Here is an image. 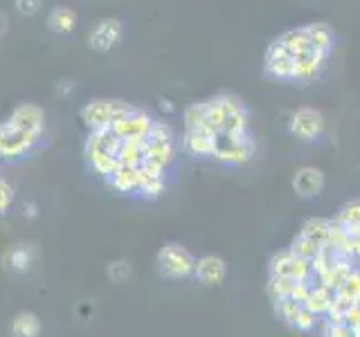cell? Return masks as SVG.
<instances>
[{
  "mask_svg": "<svg viewBox=\"0 0 360 337\" xmlns=\"http://www.w3.org/2000/svg\"><path fill=\"white\" fill-rule=\"evenodd\" d=\"M7 121L14 124L16 128L34 135V138H39V140H41V135L45 131V112L37 104H18L14 110H11V115L7 117Z\"/></svg>",
  "mask_w": 360,
  "mask_h": 337,
  "instance_id": "7",
  "label": "cell"
},
{
  "mask_svg": "<svg viewBox=\"0 0 360 337\" xmlns=\"http://www.w3.org/2000/svg\"><path fill=\"white\" fill-rule=\"evenodd\" d=\"M25 209H27V211H25V213H27V216H34V207H32V205H27Z\"/></svg>",
  "mask_w": 360,
  "mask_h": 337,
  "instance_id": "47",
  "label": "cell"
},
{
  "mask_svg": "<svg viewBox=\"0 0 360 337\" xmlns=\"http://www.w3.org/2000/svg\"><path fill=\"white\" fill-rule=\"evenodd\" d=\"M183 119H185V131H198L205 124V101L189 104L183 112Z\"/></svg>",
  "mask_w": 360,
  "mask_h": 337,
  "instance_id": "32",
  "label": "cell"
},
{
  "mask_svg": "<svg viewBox=\"0 0 360 337\" xmlns=\"http://www.w3.org/2000/svg\"><path fill=\"white\" fill-rule=\"evenodd\" d=\"M217 144L219 138H212V135L202 131H185L183 140H180V149L194 160H207V157H214V153H217Z\"/></svg>",
  "mask_w": 360,
  "mask_h": 337,
  "instance_id": "11",
  "label": "cell"
},
{
  "mask_svg": "<svg viewBox=\"0 0 360 337\" xmlns=\"http://www.w3.org/2000/svg\"><path fill=\"white\" fill-rule=\"evenodd\" d=\"M250 117H248V110H239L234 112V115H228V119H225V128L221 135H225V138L230 140H241L248 135V126H250V121H248Z\"/></svg>",
  "mask_w": 360,
  "mask_h": 337,
  "instance_id": "27",
  "label": "cell"
},
{
  "mask_svg": "<svg viewBox=\"0 0 360 337\" xmlns=\"http://www.w3.org/2000/svg\"><path fill=\"white\" fill-rule=\"evenodd\" d=\"M266 74L275 81H290L292 79V56L284 50L277 39L268 45L266 50V59H264Z\"/></svg>",
  "mask_w": 360,
  "mask_h": 337,
  "instance_id": "8",
  "label": "cell"
},
{
  "mask_svg": "<svg viewBox=\"0 0 360 337\" xmlns=\"http://www.w3.org/2000/svg\"><path fill=\"white\" fill-rule=\"evenodd\" d=\"M324 317H326V319H324L326 324H345V322H342V317H345V308H342L340 303H338L335 299H333Z\"/></svg>",
  "mask_w": 360,
  "mask_h": 337,
  "instance_id": "43",
  "label": "cell"
},
{
  "mask_svg": "<svg viewBox=\"0 0 360 337\" xmlns=\"http://www.w3.org/2000/svg\"><path fill=\"white\" fill-rule=\"evenodd\" d=\"M352 239H354V256L360 261V232H358V234H354Z\"/></svg>",
  "mask_w": 360,
  "mask_h": 337,
  "instance_id": "46",
  "label": "cell"
},
{
  "mask_svg": "<svg viewBox=\"0 0 360 337\" xmlns=\"http://www.w3.org/2000/svg\"><path fill=\"white\" fill-rule=\"evenodd\" d=\"M352 333H354V337H360V326H356V329H352Z\"/></svg>",
  "mask_w": 360,
  "mask_h": 337,
  "instance_id": "48",
  "label": "cell"
},
{
  "mask_svg": "<svg viewBox=\"0 0 360 337\" xmlns=\"http://www.w3.org/2000/svg\"><path fill=\"white\" fill-rule=\"evenodd\" d=\"M108 277L115 281V284H124L131 277V263L129 261H115L108 267Z\"/></svg>",
  "mask_w": 360,
  "mask_h": 337,
  "instance_id": "41",
  "label": "cell"
},
{
  "mask_svg": "<svg viewBox=\"0 0 360 337\" xmlns=\"http://www.w3.org/2000/svg\"><path fill=\"white\" fill-rule=\"evenodd\" d=\"M39 138L16 128L7 119L0 121V162H16L34 151Z\"/></svg>",
  "mask_w": 360,
  "mask_h": 337,
  "instance_id": "2",
  "label": "cell"
},
{
  "mask_svg": "<svg viewBox=\"0 0 360 337\" xmlns=\"http://www.w3.org/2000/svg\"><path fill=\"white\" fill-rule=\"evenodd\" d=\"M322 337H354V333L347 324H326L324 322Z\"/></svg>",
  "mask_w": 360,
  "mask_h": 337,
  "instance_id": "42",
  "label": "cell"
},
{
  "mask_svg": "<svg viewBox=\"0 0 360 337\" xmlns=\"http://www.w3.org/2000/svg\"><path fill=\"white\" fill-rule=\"evenodd\" d=\"M320 250H322V247H318L313 241H309L304 234H297L295 239L290 241V245H288V252L292 256H297V258H304V261H311V258L318 254Z\"/></svg>",
  "mask_w": 360,
  "mask_h": 337,
  "instance_id": "30",
  "label": "cell"
},
{
  "mask_svg": "<svg viewBox=\"0 0 360 337\" xmlns=\"http://www.w3.org/2000/svg\"><path fill=\"white\" fill-rule=\"evenodd\" d=\"M300 303L297 301H292V299H284V301H277L275 303V315L281 319V322H286L288 326L292 324V319H295V315L300 312Z\"/></svg>",
  "mask_w": 360,
  "mask_h": 337,
  "instance_id": "36",
  "label": "cell"
},
{
  "mask_svg": "<svg viewBox=\"0 0 360 337\" xmlns=\"http://www.w3.org/2000/svg\"><path fill=\"white\" fill-rule=\"evenodd\" d=\"M324 187V173L315 166H302L292 176V189L304 200L315 198Z\"/></svg>",
  "mask_w": 360,
  "mask_h": 337,
  "instance_id": "14",
  "label": "cell"
},
{
  "mask_svg": "<svg viewBox=\"0 0 360 337\" xmlns=\"http://www.w3.org/2000/svg\"><path fill=\"white\" fill-rule=\"evenodd\" d=\"M290 288H292V281H288L286 277H270L268 279V295L273 299V303L288 299Z\"/></svg>",
  "mask_w": 360,
  "mask_h": 337,
  "instance_id": "33",
  "label": "cell"
},
{
  "mask_svg": "<svg viewBox=\"0 0 360 337\" xmlns=\"http://www.w3.org/2000/svg\"><path fill=\"white\" fill-rule=\"evenodd\" d=\"M318 322H320V317H315L313 312H309L307 308L302 306L290 326H292L295 331H300V333H311V331L315 329V326H318Z\"/></svg>",
  "mask_w": 360,
  "mask_h": 337,
  "instance_id": "34",
  "label": "cell"
},
{
  "mask_svg": "<svg viewBox=\"0 0 360 337\" xmlns=\"http://www.w3.org/2000/svg\"><path fill=\"white\" fill-rule=\"evenodd\" d=\"M277 41L284 45V50L295 59V56H302V54H307L311 48V43H309V32H307V25H300V27H292V29H286V32H281Z\"/></svg>",
  "mask_w": 360,
  "mask_h": 337,
  "instance_id": "18",
  "label": "cell"
},
{
  "mask_svg": "<svg viewBox=\"0 0 360 337\" xmlns=\"http://www.w3.org/2000/svg\"><path fill=\"white\" fill-rule=\"evenodd\" d=\"M219 101H221V106H223V110H225V115H234V112L245 110L243 99H241V97H236V95H232V93H223V95H219Z\"/></svg>",
  "mask_w": 360,
  "mask_h": 337,
  "instance_id": "38",
  "label": "cell"
},
{
  "mask_svg": "<svg viewBox=\"0 0 360 337\" xmlns=\"http://www.w3.org/2000/svg\"><path fill=\"white\" fill-rule=\"evenodd\" d=\"M79 117L86 124L88 133L90 131H101L108 128L112 115H110V99H90L88 104L79 110Z\"/></svg>",
  "mask_w": 360,
  "mask_h": 337,
  "instance_id": "15",
  "label": "cell"
},
{
  "mask_svg": "<svg viewBox=\"0 0 360 337\" xmlns=\"http://www.w3.org/2000/svg\"><path fill=\"white\" fill-rule=\"evenodd\" d=\"M32 261H34V250L30 245H14L5 254V265L11 270V272H18V275L27 272Z\"/></svg>",
  "mask_w": 360,
  "mask_h": 337,
  "instance_id": "23",
  "label": "cell"
},
{
  "mask_svg": "<svg viewBox=\"0 0 360 337\" xmlns=\"http://www.w3.org/2000/svg\"><path fill=\"white\" fill-rule=\"evenodd\" d=\"M14 200H16V191L14 187H11L5 178H0V216L3 213H7L11 209V205H14Z\"/></svg>",
  "mask_w": 360,
  "mask_h": 337,
  "instance_id": "37",
  "label": "cell"
},
{
  "mask_svg": "<svg viewBox=\"0 0 360 337\" xmlns=\"http://www.w3.org/2000/svg\"><path fill=\"white\" fill-rule=\"evenodd\" d=\"M108 185L115 189L117 194H124V196L138 194V189H140V171H138V166H124V164H120L115 168V173L108 178Z\"/></svg>",
  "mask_w": 360,
  "mask_h": 337,
  "instance_id": "16",
  "label": "cell"
},
{
  "mask_svg": "<svg viewBox=\"0 0 360 337\" xmlns=\"http://www.w3.org/2000/svg\"><path fill=\"white\" fill-rule=\"evenodd\" d=\"M194 277L198 279V284L207 286V288L221 286L225 277H228V265H225L221 256H214V254L200 256L194 267Z\"/></svg>",
  "mask_w": 360,
  "mask_h": 337,
  "instance_id": "12",
  "label": "cell"
},
{
  "mask_svg": "<svg viewBox=\"0 0 360 337\" xmlns=\"http://www.w3.org/2000/svg\"><path fill=\"white\" fill-rule=\"evenodd\" d=\"M347 236L345 227L342 225H338L335 220H331V227H329V239H326V245H324V250H329V252H335L338 250V245L342 243V239Z\"/></svg>",
  "mask_w": 360,
  "mask_h": 337,
  "instance_id": "39",
  "label": "cell"
},
{
  "mask_svg": "<svg viewBox=\"0 0 360 337\" xmlns=\"http://www.w3.org/2000/svg\"><path fill=\"white\" fill-rule=\"evenodd\" d=\"M322 115L315 108H300L290 117V133L304 142H315L322 135Z\"/></svg>",
  "mask_w": 360,
  "mask_h": 337,
  "instance_id": "9",
  "label": "cell"
},
{
  "mask_svg": "<svg viewBox=\"0 0 360 337\" xmlns=\"http://www.w3.org/2000/svg\"><path fill=\"white\" fill-rule=\"evenodd\" d=\"M311 288H313V281H292V288H290V295H288V299L297 301L300 306H302V303L307 301V297H309Z\"/></svg>",
  "mask_w": 360,
  "mask_h": 337,
  "instance_id": "40",
  "label": "cell"
},
{
  "mask_svg": "<svg viewBox=\"0 0 360 337\" xmlns=\"http://www.w3.org/2000/svg\"><path fill=\"white\" fill-rule=\"evenodd\" d=\"M329 227H331V220H326V218H309V220H304L300 234H304L309 241H313L318 247H324L326 239H329Z\"/></svg>",
  "mask_w": 360,
  "mask_h": 337,
  "instance_id": "25",
  "label": "cell"
},
{
  "mask_svg": "<svg viewBox=\"0 0 360 337\" xmlns=\"http://www.w3.org/2000/svg\"><path fill=\"white\" fill-rule=\"evenodd\" d=\"M77 25V14L70 7H54L48 16V27L56 34H68Z\"/></svg>",
  "mask_w": 360,
  "mask_h": 337,
  "instance_id": "24",
  "label": "cell"
},
{
  "mask_svg": "<svg viewBox=\"0 0 360 337\" xmlns=\"http://www.w3.org/2000/svg\"><path fill=\"white\" fill-rule=\"evenodd\" d=\"M255 153V142L250 135H245L241 140H230L225 135H219L217 153L212 160H217L223 166H241L252 157Z\"/></svg>",
  "mask_w": 360,
  "mask_h": 337,
  "instance_id": "5",
  "label": "cell"
},
{
  "mask_svg": "<svg viewBox=\"0 0 360 337\" xmlns=\"http://www.w3.org/2000/svg\"><path fill=\"white\" fill-rule=\"evenodd\" d=\"M117 149H120V140L110 133V128L90 131L84 144L86 164H93L95 160H101V157L117 155Z\"/></svg>",
  "mask_w": 360,
  "mask_h": 337,
  "instance_id": "6",
  "label": "cell"
},
{
  "mask_svg": "<svg viewBox=\"0 0 360 337\" xmlns=\"http://www.w3.org/2000/svg\"><path fill=\"white\" fill-rule=\"evenodd\" d=\"M16 9L25 16H34L41 9V0H14Z\"/></svg>",
  "mask_w": 360,
  "mask_h": 337,
  "instance_id": "44",
  "label": "cell"
},
{
  "mask_svg": "<svg viewBox=\"0 0 360 337\" xmlns=\"http://www.w3.org/2000/svg\"><path fill=\"white\" fill-rule=\"evenodd\" d=\"M120 39H122V22L117 18H104L90 32L88 43L95 52H108L120 43Z\"/></svg>",
  "mask_w": 360,
  "mask_h": 337,
  "instance_id": "10",
  "label": "cell"
},
{
  "mask_svg": "<svg viewBox=\"0 0 360 337\" xmlns=\"http://www.w3.org/2000/svg\"><path fill=\"white\" fill-rule=\"evenodd\" d=\"M146 140L169 144V142H174V131H172V126H169L167 121H153V126H151L149 135H146Z\"/></svg>",
  "mask_w": 360,
  "mask_h": 337,
  "instance_id": "35",
  "label": "cell"
},
{
  "mask_svg": "<svg viewBox=\"0 0 360 337\" xmlns=\"http://www.w3.org/2000/svg\"><path fill=\"white\" fill-rule=\"evenodd\" d=\"M331 301H333V292L313 281V288H311L309 297H307V301L302 303V306L307 308L309 312H313L315 317H324L326 310H329V306H331Z\"/></svg>",
  "mask_w": 360,
  "mask_h": 337,
  "instance_id": "20",
  "label": "cell"
},
{
  "mask_svg": "<svg viewBox=\"0 0 360 337\" xmlns=\"http://www.w3.org/2000/svg\"><path fill=\"white\" fill-rule=\"evenodd\" d=\"M324 61H326V56L315 52V50H309L307 54L295 56V59H292V79L290 81L309 84V81H313V79H318L322 72Z\"/></svg>",
  "mask_w": 360,
  "mask_h": 337,
  "instance_id": "13",
  "label": "cell"
},
{
  "mask_svg": "<svg viewBox=\"0 0 360 337\" xmlns=\"http://www.w3.org/2000/svg\"><path fill=\"white\" fill-rule=\"evenodd\" d=\"M270 277H286L288 281H313L309 261L292 256L288 250H279L268 261Z\"/></svg>",
  "mask_w": 360,
  "mask_h": 337,
  "instance_id": "3",
  "label": "cell"
},
{
  "mask_svg": "<svg viewBox=\"0 0 360 337\" xmlns=\"http://www.w3.org/2000/svg\"><path fill=\"white\" fill-rule=\"evenodd\" d=\"M153 121L155 119L146 110L133 108L127 117L115 119L108 128H110V133L115 135L120 142L122 140H146V135H149Z\"/></svg>",
  "mask_w": 360,
  "mask_h": 337,
  "instance_id": "4",
  "label": "cell"
},
{
  "mask_svg": "<svg viewBox=\"0 0 360 337\" xmlns=\"http://www.w3.org/2000/svg\"><path fill=\"white\" fill-rule=\"evenodd\" d=\"M333 299L340 303L342 308L360 303V267H354L352 275L342 281V286H338L333 290Z\"/></svg>",
  "mask_w": 360,
  "mask_h": 337,
  "instance_id": "19",
  "label": "cell"
},
{
  "mask_svg": "<svg viewBox=\"0 0 360 337\" xmlns=\"http://www.w3.org/2000/svg\"><path fill=\"white\" fill-rule=\"evenodd\" d=\"M342 322L349 326V329H356V326H360V303L345 308V317H342Z\"/></svg>",
  "mask_w": 360,
  "mask_h": 337,
  "instance_id": "45",
  "label": "cell"
},
{
  "mask_svg": "<svg viewBox=\"0 0 360 337\" xmlns=\"http://www.w3.org/2000/svg\"><path fill=\"white\" fill-rule=\"evenodd\" d=\"M140 171V168H138ZM167 189V180L165 178H149V176H142L140 173V189H138V196H142L144 200H155L165 194Z\"/></svg>",
  "mask_w": 360,
  "mask_h": 337,
  "instance_id": "29",
  "label": "cell"
},
{
  "mask_svg": "<svg viewBox=\"0 0 360 337\" xmlns=\"http://www.w3.org/2000/svg\"><path fill=\"white\" fill-rule=\"evenodd\" d=\"M333 220L338 225H342V227H354V225H360V200L345 202V205L338 209Z\"/></svg>",
  "mask_w": 360,
  "mask_h": 337,
  "instance_id": "31",
  "label": "cell"
},
{
  "mask_svg": "<svg viewBox=\"0 0 360 337\" xmlns=\"http://www.w3.org/2000/svg\"><path fill=\"white\" fill-rule=\"evenodd\" d=\"M307 32H309L311 48L315 52L329 56L331 50H333V45H335V34H333V27L329 25V22H309Z\"/></svg>",
  "mask_w": 360,
  "mask_h": 337,
  "instance_id": "17",
  "label": "cell"
},
{
  "mask_svg": "<svg viewBox=\"0 0 360 337\" xmlns=\"http://www.w3.org/2000/svg\"><path fill=\"white\" fill-rule=\"evenodd\" d=\"M144 160L155 162L165 168H169L176 160V144L169 142V144H160V142H144Z\"/></svg>",
  "mask_w": 360,
  "mask_h": 337,
  "instance_id": "21",
  "label": "cell"
},
{
  "mask_svg": "<svg viewBox=\"0 0 360 337\" xmlns=\"http://www.w3.org/2000/svg\"><path fill=\"white\" fill-rule=\"evenodd\" d=\"M41 333V322L34 312H20L11 322V335L14 337H37Z\"/></svg>",
  "mask_w": 360,
  "mask_h": 337,
  "instance_id": "26",
  "label": "cell"
},
{
  "mask_svg": "<svg viewBox=\"0 0 360 337\" xmlns=\"http://www.w3.org/2000/svg\"><path fill=\"white\" fill-rule=\"evenodd\" d=\"M225 119H228V115H225V110L221 106L219 95L207 99L205 101V124H202V126H210V128H214L221 135L223 128H225Z\"/></svg>",
  "mask_w": 360,
  "mask_h": 337,
  "instance_id": "28",
  "label": "cell"
},
{
  "mask_svg": "<svg viewBox=\"0 0 360 337\" xmlns=\"http://www.w3.org/2000/svg\"><path fill=\"white\" fill-rule=\"evenodd\" d=\"M144 142L146 140H122L117 149V162L124 166H140L144 162Z\"/></svg>",
  "mask_w": 360,
  "mask_h": 337,
  "instance_id": "22",
  "label": "cell"
},
{
  "mask_svg": "<svg viewBox=\"0 0 360 337\" xmlns=\"http://www.w3.org/2000/svg\"><path fill=\"white\" fill-rule=\"evenodd\" d=\"M155 267L160 277L169 281H183L194 277L196 258L180 243H165L160 252L155 254Z\"/></svg>",
  "mask_w": 360,
  "mask_h": 337,
  "instance_id": "1",
  "label": "cell"
}]
</instances>
